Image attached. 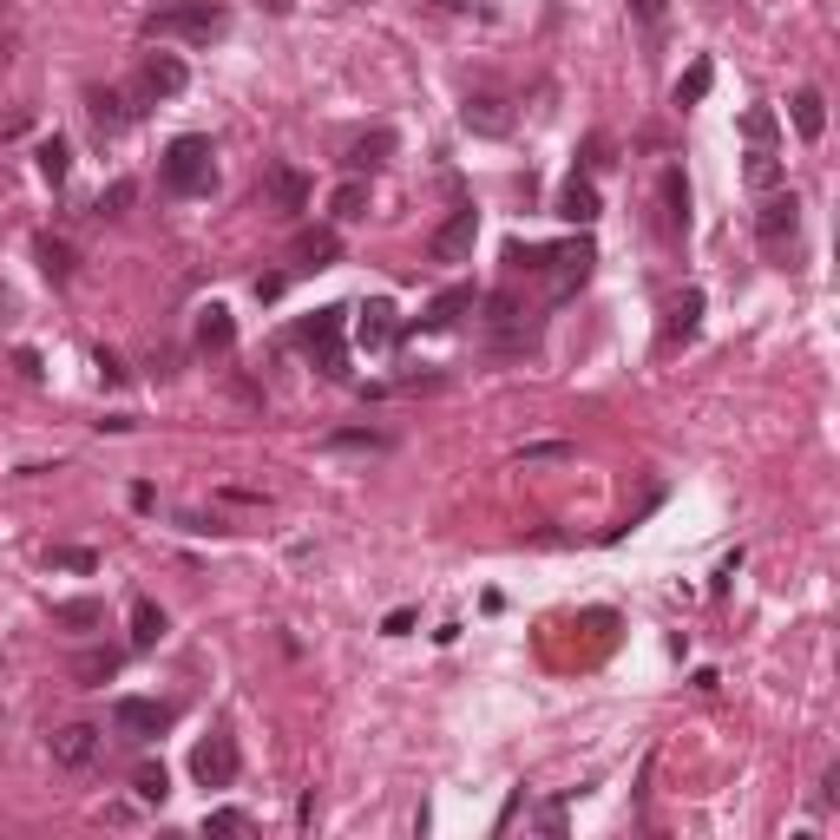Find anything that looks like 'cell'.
<instances>
[{
    "instance_id": "cell-1",
    "label": "cell",
    "mask_w": 840,
    "mask_h": 840,
    "mask_svg": "<svg viewBox=\"0 0 840 840\" xmlns=\"http://www.w3.org/2000/svg\"><path fill=\"white\" fill-rule=\"evenodd\" d=\"M223 27H230V7H223V0H164V7L144 13V33H151V40H191V47H210Z\"/></svg>"
},
{
    "instance_id": "cell-24",
    "label": "cell",
    "mask_w": 840,
    "mask_h": 840,
    "mask_svg": "<svg viewBox=\"0 0 840 840\" xmlns=\"http://www.w3.org/2000/svg\"><path fill=\"white\" fill-rule=\"evenodd\" d=\"M33 158H40V178H47V184H67V171H72V144L60 139V132H53V139H40V151H33Z\"/></svg>"
},
{
    "instance_id": "cell-41",
    "label": "cell",
    "mask_w": 840,
    "mask_h": 840,
    "mask_svg": "<svg viewBox=\"0 0 840 840\" xmlns=\"http://www.w3.org/2000/svg\"><path fill=\"white\" fill-rule=\"evenodd\" d=\"M0 13H7V0H0Z\"/></svg>"
},
{
    "instance_id": "cell-14",
    "label": "cell",
    "mask_w": 840,
    "mask_h": 840,
    "mask_svg": "<svg viewBox=\"0 0 840 840\" xmlns=\"http://www.w3.org/2000/svg\"><path fill=\"white\" fill-rule=\"evenodd\" d=\"M263 198H270V210L296 217V210H309V178H302L296 164H270V171H263Z\"/></svg>"
},
{
    "instance_id": "cell-38",
    "label": "cell",
    "mask_w": 840,
    "mask_h": 840,
    "mask_svg": "<svg viewBox=\"0 0 840 840\" xmlns=\"http://www.w3.org/2000/svg\"><path fill=\"white\" fill-rule=\"evenodd\" d=\"M13 368H20L27 381H40V354H33V349H20V354H13Z\"/></svg>"
},
{
    "instance_id": "cell-18",
    "label": "cell",
    "mask_w": 840,
    "mask_h": 840,
    "mask_svg": "<svg viewBox=\"0 0 840 840\" xmlns=\"http://www.w3.org/2000/svg\"><path fill=\"white\" fill-rule=\"evenodd\" d=\"M788 119H794V132H801V139L814 144L821 132H828V99H821L814 86H801V92L788 99Z\"/></svg>"
},
{
    "instance_id": "cell-39",
    "label": "cell",
    "mask_w": 840,
    "mask_h": 840,
    "mask_svg": "<svg viewBox=\"0 0 840 840\" xmlns=\"http://www.w3.org/2000/svg\"><path fill=\"white\" fill-rule=\"evenodd\" d=\"M564 453H571L564 440H552V447H526V460H564Z\"/></svg>"
},
{
    "instance_id": "cell-7",
    "label": "cell",
    "mask_w": 840,
    "mask_h": 840,
    "mask_svg": "<svg viewBox=\"0 0 840 840\" xmlns=\"http://www.w3.org/2000/svg\"><path fill=\"white\" fill-rule=\"evenodd\" d=\"M591 263H598L591 237H578V243H559V250H546V263H539V270H552V302H564L571 289H584Z\"/></svg>"
},
{
    "instance_id": "cell-32",
    "label": "cell",
    "mask_w": 840,
    "mask_h": 840,
    "mask_svg": "<svg viewBox=\"0 0 840 840\" xmlns=\"http://www.w3.org/2000/svg\"><path fill=\"white\" fill-rule=\"evenodd\" d=\"M749 184L756 191H781V158L774 151H749Z\"/></svg>"
},
{
    "instance_id": "cell-15",
    "label": "cell",
    "mask_w": 840,
    "mask_h": 840,
    "mask_svg": "<svg viewBox=\"0 0 840 840\" xmlns=\"http://www.w3.org/2000/svg\"><path fill=\"white\" fill-rule=\"evenodd\" d=\"M559 217H564V223H578V230H584V223H598V184H591L584 171H571V178L559 184Z\"/></svg>"
},
{
    "instance_id": "cell-40",
    "label": "cell",
    "mask_w": 840,
    "mask_h": 840,
    "mask_svg": "<svg viewBox=\"0 0 840 840\" xmlns=\"http://www.w3.org/2000/svg\"><path fill=\"white\" fill-rule=\"evenodd\" d=\"M440 7H453V13H467V7H473V0H440Z\"/></svg>"
},
{
    "instance_id": "cell-8",
    "label": "cell",
    "mask_w": 840,
    "mask_h": 840,
    "mask_svg": "<svg viewBox=\"0 0 840 840\" xmlns=\"http://www.w3.org/2000/svg\"><path fill=\"white\" fill-rule=\"evenodd\" d=\"M191 774H198V788H230L237 781V742H230V729H210L204 742L191 749Z\"/></svg>"
},
{
    "instance_id": "cell-36",
    "label": "cell",
    "mask_w": 840,
    "mask_h": 840,
    "mask_svg": "<svg viewBox=\"0 0 840 840\" xmlns=\"http://www.w3.org/2000/svg\"><path fill=\"white\" fill-rule=\"evenodd\" d=\"M53 618H60V624H99V604H92V598H72V604H60Z\"/></svg>"
},
{
    "instance_id": "cell-27",
    "label": "cell",
    "mask_w": 840,
    "mask_h": 840,
    "mask_svg": "<svg viewBox=\"0 0 840 840\" xmlns=\"http://www.w3.org/2000/svg\"><path fill=\"white\" fill-rule=\"evenodd\" d=\"M709 86H716V67H709V60H690V72L677 79V106H702Z\"/></svg>"
},
{
    "instance_id": "cell-26",
    "label": "cell",
    "mask_w": 840,
    "mask_h": 840,
    "mask_svg": "<svg viewBox=\"0 0 840 840\" xmlns=\"http://www.w3.org/2000/svg\"><path fill=\"white\" fill-rule=\"evenodd\" d=\"M158 637H164V611H158L151 598H132V643H139V650H151Z\"/></svg>"
},
{
    "instance_id": "cell-6",
    "label": "cell",
    "mask_w": 840,
    "mask_h": 840,
    "mask_svg": "<svg viewBox=\"0 0 840 840\" xmlns=\"http://www.w3.org/2000/svg\"><path fill=\"white\" fill-rule=\"evenodd\" d=\"M756 237H762V250L781 257V250H794V237H801V198L794 191H774L762 217H756Z\"/></svg>"
},
{
    "instance_id": "cell-2",
    "label": "cell",
    "mask_w": 840,
    "mask_h": 840,
    "mask_svg": "<svg viewBox=\"0 0 840 840\" xmlns=\"http://www.w3.org/2000/svg\"><path fill=\"white\" fill-rule=\"evenodd\" d=\"M158 178H164L171 198H210V191H217V151H210L204 132H184V139L164 144Z\"/></svg>"
},
{
    "instance_id": "cell-10",
    "label": "cell",
    "mask_w": 840,
    "mask_h": 840,
    "mask_svg": "<svg viewBox=\"0 0 840 840\" xmlns=\"http://www.w3.org/2000/svg\"><path fill=\"white\" fill-rule=\"evenodd\" d=\"M86 119H92V132H99V139H119V132L139 119V106H132V92L92 86V92H86Z\"/></svg>"
},
{
    "instance_id": "cell-13",
    "label": "cell",
    "mask_w": 840,
    "mask_h": 840,
    "mask_svg": "<svg viewBox=\"0 0 840 840\" xmlns=\"http://www.w3.org/2000/svg\"><path fill=\"white\" fill-rule=\"evenodd\" d=\"M289 257H296V270H329V263H342V237H336L329 223H316V230H296Z\"/></svg>"
},
{
    "instance_id": "cell-12",
    "label": "cell",
    "mask_w": 840,
    "mask_h": 840,
    "mask_svg": "<svg viewBox=\"0 0 840 840\" xmlns=\"http://www.w3.org/2000/svg\"><path fill=\"white\" fill-rule=\"evenodd\" d=\"M460 126H467V132H480V139H506V132H512V106H506L499 92H467Z\"/></svg>"
},
{
    "instance_id": "cell-35",
    "label": "cell",
    "mask_w": 840,
    "mask_h": 840,
    "mask_svg": "<svg viewBox=\"0 0 840 840\" xmlns=\"http://www.w3.org/2000/svg\"><path fill=\"white\" fill-rule=\"evenodd\" d=\"M47 564H60V571H99V552H86V546H53Z\"/></svg>"
},
{
    "instance_id": "cell-9",
    "label": "cell",
    "mask_w": 840,
    "mask_h": 840,
    "mask_svg": "<svg viewBox=\"0 0 840 840\" xmlns=\"http://www.w3.org/2000/svg\"><path fill=\"white\" fill-rule=\"evenodd\" d=\"M112 722L126 729V736H139V742H151V736H164L171 722H178V709L158 697H119L112 702Z\"/></svg>"
},
{
    "instance_id": "cell-3",
    "label": "cell",
    "mask_w": 840,
    "mask_h": 840,
    "mask_svg": "<svg viewBox=\"0 0 840 840\" xmlns=\"http://www.w3.org/2000/svg\"><path fill=\"white\" fill-rule=\"evenodd\" d=\"M342 336H349V309H336V302L296 322V349L309 354L329 381H349V349H342Z\"/></svg>"
},
{
    "instance_id": "cell-17",
    "label": "cell",
    "mask_w": 840,
    "mask_h": 840,
    "mask_svg": "<svg viewBox=\"0 0 840 840\" xmlns=\"http://www.w3.org/2000/svg\"><path fill=\"white\" fill-rule=\"evenodd\" d=\"M92 756H99V729H92V722H67V729L53 736V762H60V769H86Z\"/></svg>"
},
{
    "instance_id": "cell-4",
    "label": "cell",
    "mask_w": 840,
    "mask_h": 840,
    "mask_svg": "<svg viewBox=\"0 0 840 840\" xmlns=\"http://www.w3.org/2000/svg\"><path fill=\"white\" fill-rule=\"evenodd\" d=\"M184 86H191V72H184L178 53H151L139 67V79H132V106L144 112V106H158V99H178Z\"/></svg>"
},
{
    "instance_id": "cell-34",
    "label": "cell",
    "mask_w": 840,
    "mask_h": 840,
    "mask_svg": "<svg viewBox=\"0 0 840 840\" xmlns=\"http://www.w3.org/2000/svg\"><path fill=\"white\" fill-rule=\"evenodd\" d=\"M132 198H139V184H132V178H119L112 191H99V217H126V210H132Z\"/></svg>"
},
{
    "instance_id": "cell-25",
    "label": "cell",
    "mask_w": 840,
    "mask_h": 840,
    "mask_svg": "<svg viewBox=\"0 0 840 840\" xmlns=\"http://www.w3.org/2000/svg\"><path fill=\"white\" fill-rule=\"evenodd\" d=\"M329 217H336V223H361V217H368V184H361V178H349V184L329 198Z\"/></svg>"
},
{
    "instance_id": "cell-5",
    "label": "cell",
    "mask_w": 840,
    "mask_h": 840,
    "mask_svg": "<svg viewBox=\"0 0 840 840\" xmlns=\"http://www.w3.org/2000/svg\"><path fill=\"white\" fill-rule=\"evenodd\" d=\"M473 243H480V210L460 204L447 223H440V230H433V237H427V257H433V263H467V257H473Z\"/></svg>"
},
{
    "instance_id": "cell-28",
    "label": "cell",
    "mask_w": 840,
    "mask_h": 840,
    "mask_svg": "<svg viewBox=\"0 0 840 840\" xmlns=\"http://www.w3.org/2000/svg\"><path fill=\"white\" fill-rule=\"evenodd\" d=\"M40 270L53 282H72V243L67 237H40Z\"/></svg>"
},
{
    "instance_id": "cell-16",
    "label": "cell",
    "mask_w": 840,
    "mask_h": 840,
    "mask_svg": "<svg viewBox=\"0 0 840 840\" xmlns=\"http://www.w3.org/2000/svg\"><path fill=\"white\" fill-rule=\"evenodd\" d=\"M394 336H401V322H394V302H381V296H374V302L354 316V342H361V349H388Z\"/></svg>"
},
{
    "instance_id": "cell-31",
    "label": "cell",
    "mask_w": 840,
    "mask_h": 840,
    "mask_svg": "<svg viewBox=\"0 0 840 840\" xmlns=\"http://www.w3.org/2000/svg\"><path fill=\"white\" fill-rule=\"evenodd\" d=\"M132 788H139V801H151V808H158V801L171 794V774H164V762H144V769L132 774Z\"/></svg>"
},
{
    "instance_id": "cell-33",
    "label": "cell",
    "mask_w": 840,
    "mask_h": 840,
    "mask_svg": "<svg viewBox=\"0 0 840 840\" xmlns=\"http://www.w3.org/2000/svg\"><path fill=\"white\" fill-rule=\"evenodd\" d=\"M204 834H250V814H243V808H210Z\"/></svg>"
},
{
    "instance_id": "cell-11",
    "label": "cell",
    "mask_w": 840,
    "mask_h": 840,
    "mask_svg": "<svg viewBox=\"0 0 840 840\" xmlns=\"http://www.w3.org/2000/svg\"><path fill=\"white\" fill-rule=\"evenodd\" d=\"M480 309V289L473 282H453V289H440L433 302H427V316H420L414 329H427V336H440V329H453L460 316H473Z\"/></svg>"
},
{
    "instance_id": "cell-19",
    "label": "cell",
    "mask_w": 840,
    "mask_h": 840,
    "mask_svg": "<svg viewBox=\"0 0 840 840\" xmlns=\"http://www.w3.org/2000/svg\"><path fill=\"white\" fill-rule=\"evenodd\" d=\"M230 342H237V322H230V309H223V302L198 309V349H204V354H230Z\"/></svg>"
},
{
    "instance_id": "cell-21",
    "label": "cell",
    "mask_w": 840,
    "mask_h": 840,
    "mask_svg": "<svg viewBox=\"0 0 840 840\" xmlns=\"http://www.w3.org/2000/svg\"><path fill=\"white\" fill-rule=\"evenodd\" d=\"M657 191H663V217H670V230H690V184H683V164H663Z\"/></svg>"
},
{
    "instance_id": "cell-29",
    "label": "cell",
    "mask_w": 840,
    "mask_h": 840,
    "mask_svg": "<svg viewBox=\"0 0 840 840\" xmlns=\"http://www.w3.org/2000/svg\"><path fill=\"white\" fill-rule=\"evenodd\" d=\"M742 132H749V144H756V151H774V132H781V119H774L769 106H749V112H742Z\"/></svg>"
},
{
    "instance_id": "cell-30",
    "label": "cell",
    "mask_w": 840,
    "mask_h": 840,
    "mask_svg": "<svg viewBox=\"0 0 840 840\" xmlns=\"http://www.w3.org/2000/svg\"><path fill=\"white\" fill-rule=\"evenodd\" d=\"M329 453H388V433H361V427L329 433Z\"/></svg>"
},
{
    "instance_id": "cell-37",
    "label": "cell",
    "mask_w": 840,
    "mask_h": 840,
    "mask_svg": "<svg viewBox=\"0 0 840 840\" xmlns=\"http://www.w3.org/2000/svg\"><path fill=\"white\" fill-rule=\"evenodd\" d=\"M630 13H637L650 33H657V27H663V13H670V0H630Z\"/></svg>"
},
{
    "instance_id": "cell-23",
    "label": "cell",
    "mask_w": 840,
    "mask_h": 840,
    "mask_svg": "<svg viewBox=\"0 0 840 840\" xmlns=\"http://www.w3.org/2000/svg\"><path fill=\"white\" fill-rule=\"evenodd\" d=\"M72 677H79L86 690H99L106 677H119V650H86V657H72Z\"/></svg>"
},
{
    "instance_id": "cell-22",
    "label": "cell",
    "mask_w": 840,
    "mask_h": 840,
    "mask_svg": "<svg viewBox=\"0 0 840 840\" xmlns=\"http://www.w3.org/2000/svg\"><path fill=\"white\" fill-rule=\"evenodd\" d=\"M388 151H394V132H368V139H354V144H349V158H342V164H349L354 178H361V171H374V164H381Z\"/></svg>"
},
{
    "instance_id": "cell-20",
    "label": "cell",
    "mask_w": 840,
    "mask_h": 840,
    "mask_svg": "<svg viewBox=\"0 0 840 840\" xmlns=\"http://www.w3.org/2000/svg\"><path fill=\"white\" fill-rule=\"evenodd\" d=\"M702 322V289H683L677 302H670V322H663V349H677V342H690Z\"/></svg>"
}]
</instances>
